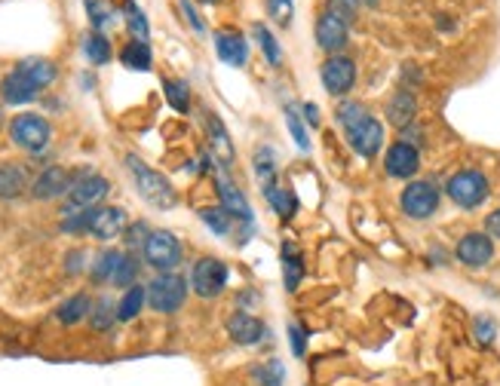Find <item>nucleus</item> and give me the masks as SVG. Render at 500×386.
<instances>
[{"label": "nucleus", "mask_w": 500, "mask_h": 386, "mask_svg": "<svg viewBox=\"0 0 500 386\" xmlns=\"http://www.w3.org/2000/svg\"><path fill=\"white\" fill-rule=\"evenodd\" d=\"M126 169H130L139 197L145 199L148 206H154V209H173V206L178 203V193L173 184H169V178L163 175V172L148 166L141 156L126 154Z\"/></svg>", "instance_id": "1"}, {"label": "nucleus", "mask_w": 500, "mask_h": 386, "mask_svg": "<svg viewBox=\"0 0 500 386\" xmlns=\"http://www.w3.org/2000/svg\"><path fill=\"white\" fill-rule=\"evenodd\" d=\"M445 197L452 199L457 209L476 212L488 203L491 197V178L482 169H457L452 178L445 181Z\"/></svg>", "instance_id": "2"}, {"label": "nucleus", "mask_w": 500, "mask_h": 386, "mask_svg": "<svg viewBox=\"0 0 500 386\" xmlns=\"http://www.w3.org/2000/svg\"><path fill=\"white\" fill-rule=\"evenodd\" d=\"M191 295V279L182 273H157L148 282V306L160 316H175L182 313V306L188 304Z\"/></svg>", "instance_id": "3"}, {"label": "nucleus", "mask_w": 500, "mask_h": 386, "mask_svg": "<svg viewBox=\"0 0 500 386\" xmlns=\"http://www.w3.org/2000/svg\"><path fill=\"white\" fill-rule=\"evenodd\" d=\"M439 206H442V190L430 178L405 181L403 193H399V209L411 221H430L439 212Z\"/></svg>", "instance_id": "4"}, {"label": "nucleus", "mask_w": 500, "mask_h": 386, "mask_svg": "<svg viewBox=\"0 0 500 386\" xmlns=\"http://www.w3.org/2000/svg\"><path fill=\"white\" fill-rule=\"evenodd\" d=\"M141 261L154 273H175L178 264L184 261V246L173 231H151V236L141 246Z\"/></svg>", "instance_id": "5"}, {"label": "nucleus", "mask_w": 500, "mask_h": 386, "mask_svg": "<svg viewBox=\"0 0 500 386\" xmlns=\"http://www.w3.org/2000/svg\"><path fill=\"white\" fill-rule=\"evenodd\" d=\"M10 141L25 154H44L53 141V126L40 113H19L10 120Z\"/></svg>", "instance_id": "6"}, {"label": "nucleus", "mask_w": 500, "mask_h": 386, "mask_svg": "<svg viewBox=\"0 0 500 386\" xmlns=\"http://www.w3.org/2000/svg\"><path fill=\"white\" fill-rule=\"evenodd\" d=\"M227 282H231V270H227V264L221 261V257L206 255L191 267V291L203 300L221 298L227 289Z\"/></svg>", "instance_id": "7"}, {"label": "nucleus", "mask_w": 500, "mask_h": 386, "mask_svg": "<svg viewBox=\"0 0 500 386\" xmlns=\"http://www.w3.org/2000/svg\"><path fill=\"white\" fill-rule=\"evenodd\" d=\"M347 145L353 147V154H360L362 160H375L377 154L384 150V141H387V132H384V123L375 117V113H366L356 123H350L344 129Z\"/></svg>", "instance_id": "8"}, {"label": "nucleus", "mask_w": 500, "mask_h": 386, "mask_svg": "<svg viewBox=\"0 0 500 386\" xmlns=\"http://www.w3.org/2000/svg\"><path fill=\"white\" fill-rule=\"evenodd\" d=\"M350 13L338 10V6H328L319 13L317 19V46L326 49L328 55H338L350 40Z\"/></svg>", "instance_id": "9"}, {"label": "nucleus", "mask_w": 500, "mask_h": 386, "mask_svg": "<svg viewBox=\"0 0 500 386\" xmlns=\"http://www.w3.org/2000/svg\"><path fill=\"white\" fill-rule=\"evenodd\" d=\"M356 74H360V71H356V62L344 53L328 55L323 62V68H319V80H323L326 92L332 98H347L356 86Z\"/></svg>", "instance_id": "10"}, {"label": "nucleus", "mask_w": 500, "mask_h": 386, "mask_svg": "<svg viewBox=\"0 0 500 386\" xmlns=\"http://www.w3.org/2000/svg\"><path fill=\"white\" fill-rule=\"evenodd\" d=\"M225 331L237 347H261V343L270 340V328L264 325V319H258L249 310H233L225 322Z\"/></svg>", "instance_id": "11"}, {"label": "nucleus", "mask_w": 500, "mask_h": 386, "mask_svg": "<svg viewBox=\"0 0 500 386\" xmlns=\"http://www.w3.org/2000/svg\"><path fill=\"white\" fill-rule=\"evenodd\" d=\"M495 252H497L495 239H491V236L485 233V231L463 233L461 239H457V246H454V257L463 264V267H470V270L488 267V264L495 261Z\"/></svg>", "instance_id": "12"}, {"label": "nucleus", "mask_w": 500, "mask_h": 386, "mask_svg": "<svg viewBox=\"0 0 500 386\" xmlns=\"http://www.w3.org/2000/svg\"><path fill=\"white\" fill-rule=\"evenodd\" d=\"M108 193H111L108 178L98 175V172H81V175H74V184H71L68 206H74V209H96Z\"/></svg>", "instance_id": "13"}, {"label": "nucleus", "mask_w": 500, "mask_h": 386, "mask_svg": "<svg viewBox=\"0 0 500 386\" xmlns=\"http://www.w3.org/2000/svg\"><path fill=\"white\" fill-rule=\"evenodd\" d=\"M384 172L396 181H414V175L420 172V147L409 145V141H393L384 154Z\"/></svg>", "instance_id": "14"}, {"label": "nucleus", "mask_w": 500, "mask_h": 386, "mask_svg": "<svg viewBox=\"0 0 500 386\" xmlns=\"http://www.w3.org/2000/svg\"><path fill=\"white\" fill-rule=\"evenodd\" d=\"M126 227H130L126 209H120V206H96L89 214L87 233L98 242H111V239H117V236H123Z\"/></svg>", "instance_id": "15"}, {"label": "nucleus", "mask_w": 500, "mask_h": 386, "mask_svg": "<svg viewBox=\"0 0 500 386\" xmlns=\"http://www.w3.org/2000/svg\"><path fill=\"white\" fill-rule=\"evenodd\" d=\"M216 193H218V206L231 212L237 224H255V214H252V206H249L246 193L237 188V181H233L227 172H218L216 175Z\"/></svg>", "instance_id": "16"}, {"label": "nucleus", "mask_w": 500, "mask_h": 386, "mask_svg": "<svg viewBox=\"0 0 500 386\" xmlns=\"http://www.w3.org/2000/svg\"><path fill=\"white\" fill-rule=\"evenodd\" d=\"M206 135H209V154L212 163H218L221 172H231L233 163H237V147L231 141V132L221 123L218 113H206Z\"/></svg>", "instance_id": "17"}, {"label": "nucleus", "mask_w": 500, "mask_h": 386, "mask_svg": "<svg viewBox=\"0 0 500 386\" xmlns=\"http://www.w3.org/2000/svg\"><path fill=\"white\" fill-rule=\"evenodd\" d=\"M71 184H74V175L65 166H47L31 181V197L40 199V203H49V199H59L71 193Z\"/></svg>", "instance_id": "18"}, {"label": "nucleus", "mask_w": 500, "mask_h": 386, "mask_svg": "<svg viewBox=\"0 0 500 386\" xmlns=\"http://www.w3.org/2000/svg\"><path fill=\"white\" fill-rule=\"evenodd\" d=\"M216 53L218 59L225 64H231V68H242V64L249 62V40L242 38L240 31H233V28H221L216 31Z\"/></svg>", "instance_id": "19"}, {"label": "nucleus", "mask_w": 500, "mask_h": 386, "mask_svg": "<svg viewBox=\"0 0 500 386\" xmlns=\"http://www.w3.org/2000/svg\"><path fill=\"white\" fill-rule=\"evenodd\" d=\"M387 123L403 132L405 126L418 123V96L411 89H396L387 102Z\"/></svg>", "instance_id": "20"}, {"label": "nucleus", "mask_w": 500, "mask_h": 386, "mask_svg": "<svg viewBox=\"0 0 500 386\" xmlns=\"http://www.w3.org/2000/svg\"><path fill=\"white\" fill-rule=\"evenodd\" d=\"M280 261H283V282H285V291H292V295H295V291L301 289L304 273H307V267H304V252H301V248H298L292 239H285L283 248H280Z\"/></svg>", "instance_id": "21"}, {"label": "nucleus", "mask_w": 500, "mask_h": 386, "mask_svg": "<svg viewBox=\"0 0 500 386\" xmlns=\"http://www.w3.org/2000/svg\"><path fill=\"white\" fill-rule=\"evenodd\" d=\"M13 71H19V74H22L28 83L38 86L40 92H44L47 86H53V80L59 77V68H55V62L44 59V55H28V59L19 62Z\"/></svg>", "instance_id": "22"}, {"label": "nucleus", "mask_w": 500, "mask_h": 386, "mask_svg": "<svg viewBox=\"0 0 500 386\" xmlns=\"http://www.w3.org/2000/svg\"><path fill=\"white\" fill-rule=\"evenodd\" d=\"M38 96H40V89L34 83H28L19 71H10V74L0 80V102L4 105H31Z\"/></svg>", "instance_id": "23"}, {"label": "nucleus", "mask_w": 500, "mask_h": 386, "mask_svg": "<svg viewBox=\"0 0 500 386\" xmlns=\"http://www.w3.org/2000/svg\"><path fill=\"white\" fill-rule=\"evenodd\" d=\"M92 304H96V298H89L87 291H77V295L65 298L59 306H55V319H59V325H68V328L81 325L83 319H89Z\"/></svg>", "instance_id": "24"}, {"label": "nucleus", "mask_w": 500, "mask_h": 386, "mask_svg": "<svg viewBox=\"0 0 500 386\" xmlns=\"http://www.w3.org/2000/svg\"><path fill=\"white\" fill-rule=\"evenodd\" d=\"M25 190H31V184L22 163H0V199H19Z\"/></svg>", "instance_id": "25"}, {"label": "nucleus", "mask_w": 500, "mask_h": 386, "mask_svg": "<svg viewBox=\"0 0 500 386\" xmlns=\"http://www.w3.org/2000/svg\"><path fill=\"white\" fill-rule=\"evenodd\" d=\"M264 199L270 203V209H274L276 214H280L283 221H292L298 214V197L295 190L289 188V184H264Z\"/></svg>", "instance_id": "26"}, {"label": "nucleus", "mask_w": 500, "mask_h": 386, "mask_svg": "<svg viewBox=\"0 0 500 386\" xmlns=\"http://www.w3.org/2000/svg\"><path fill=\"white\" fill-rule=\"evenodd\" d=\"M249 377H252L255 386H285L289 371H285L283 359L270 356V359H264V362H255L252 368H249Z\"/></svg>", "instance_id": "27"}, {"label": "nucleus", "mask_w": 500, "mask_h": 386, "mask_svg": "<svg viewBox=\"0 0 500 386\" xmlns=\"http://www.w3.org/2000/svg\"><path fill=\"white\" fill-rule=\"evenodd\" d=\"M89 328L96 334H108L114 325H117V300H114L111 295H102L96 298V304H92V313H89Z\"/></svg>", "instance_id": "28"}, {"label": "nucleus", "mask_w": 500, "mask_h": 386, "mask_svg": "<svg viewBox=\"0 0 500 386\" xmlns=\"http://www.w3.org/2000/svg\"><path fill=\"white\" fill-rule=\"evenodd\" d=\"M145 304H148V285H141V282L130 285V289H126L117 300V319L120 322L139 319L141 310H145Z\"/></svg>", "instance_id": "29"}, {"label": "nucleus", "mask_w": 500, "mask_h": 386, "mask_svg": "<svg viewBox=\"0 0 500 386\" xmlns=\"http://www.w3.org/2000/svg\"><path fill=\"white\" fill-rule=\"evenodd\" d=\"M120 62H123V68H130V71H151L154 53H151V46H148V40L132 38L123 49H120Z\"/></svg>", "instance_id": "30"}, {"label": "nucleus", "mask_w": 500, "mask_h": 386, "mask_svg": "<svg viewBox=\"0 0 500 386\" xmlns=\"http://www.w3.org/2000/svg\"><path fill=\"white\" fill-rule=\"evenodd\" d=\"M120 257H123V252H117V248H102V252L96 255V261L89 264V279L96 285H105L111 282L114 273H117L120 267Z\"/></svg>", "instance_id": "31"}, {"label": "nucleus", "mask_w": 500, "mask_h": 386, "mask_svg": "<svg viewBox=\"0 0 500 386\" xmlns=\"http://www.w3.org/2000/svg\"><path fill=\"white\" fill-rule=\"evenodd\" d=\"M83 55L89 59V64H96V68H102V64H108L114 59V49H111V40L105 38L102 31H92L83 38Z\"/></svg>", "instance_id": "32"}, {"label": "nucleus", "mask_w": 500, "mask_h": 386, "mask_svg": "<svg viewBox=\"0 0 500 386\" xmlns=\"http://www.w3.org/2000/svg\"><path fill=\"white\" fill-rule=\"evenodd\" d=\"M199 221H203L206 227H209L216 236H231L233 233V214L227 209H221V206H206V209H199Z\"/></svg>", "instance_id": "33"}, {"label": "nucleus", "mask_w": 500, "mask_h": 386, "mask_svg": "<svg viewBox=\"0 0 500 386\" xmlns=\"http://www.w3.org/2000/svg\"><path fill=\"white\" fill-rule=\"evenodd\" d=\"M163 96H166V102L173 111L178 113H188L191 111V86L184 80H175V77H166L163 80Z\"/></svg>", "instance_id": "34"}, {"label": "nucleus", "mask_w": 500, "mask_h": 386, "mask_svg": "<svg viewBox=\"0 0 500 386\" xmlns=\"http://www.w3.org/2000/svg\"><path fill=\"white\" fill-rule=\"evenodd\" d=\"M139 270H141L139 255L126 252L123 257H120V267H117V273H114L111 285H117V289H130V285L139 282Z\"/></svg>", "instance_id": "35"}, {"label": "nucleus", "mask_w": 500, "mask_h": 386, "mask_svg": "<svg viewBox=\"0 0 500 386\" xmlns=\"http://www.w3.org/2000/svg\"><path fill=\"white\" fill-rule=\"evenodd\" d=\"M252 166H255V178L261 181V188H264V184L276 181V172H280V166H276V156H274V150H270V147L255 150Z\"/></svg>", "instance_id": "36"}, {"label": "nucleus", "mask_w": 500, "mask_h": 386, "mask_svg": "<svg viewBox=\"0 0 500 386\" xmlns=\"http://www.w3.org/2000/svg\"><path fill=\"white\" fill-rule=\"evenodd\" d=\"M252 34H255V40H258L264 59H267L270 64H280V62H283V49H280V43H276L274 34H270V28L261 25V21H255V25H252Z\"/></svg>", "instance_id": "37"}, {"label": "nucleus", "mask_w": 500, "mask_h": 386, "mask_svg": "<svg viewBox=\"0 0 500 386\" xmlns=\"http://www.w3.org/2000/svg\"><path fill=\"white\" fill-rule=\"evenodd\" d=\"M285 129H289V135L298 145V150H310V135H307V129H304V117H301V111L292 105L285 107Z\"/></svg>", "instance_id": "38"}, {"label": "nucleus", "mask_w": 500, "mask_h": 386, "mask_svg": "<svg viewBox=\"0 0 500 386\" xmlns=\"http://www.w3.org/2000/svg\"><path fill=\"white\" fill-rule=\"evenodd\" d=\"M126 28H130V34L135 40H148V31H151V28H148V19H145V13L139 10V6L132 4H126Z\"/></svg>", "instance_id": "39"}, {"label": "nucleus", "mask_w": 500, "mask_h": 386, "mask_svg": "<svg viewBox=\"0 0 500 386\" xmlns=\"http://www.w3.org/2000/svg\"><path fill=\"white\" fill-rule=\"evenodd\" d=\"M289 347H292V356H295V359H304L307 347H310V331H307L304 325H298V322H292L289 325Z\"/></svg>", "instance_id": "40"}, {"label": "nucleus", "mask_w": 500, "mask_h": 386, "mask_svg": "<svg viewBox=\"0 0 500 386\" xmlns=\"http://www.w3.org/2000/svg\"><path fill=\"white\" fill-rule=\"evenodd\" d=\"M473 338L482 343V347H491L497 338V322L491 316H476L473 319Z\"/></svg>", "instance_id": "41"}, {"label": "nucleus", "mask_w": 500, "mask_h": 386, "mask_svg": "<svg viewBox=\"0 0 500 386\" xmlns=\"http://www.w3.org/2000/svg\"><path fill=\"white\" fill-rule=\"evenodd\" d=\"M87 13H89V21L96 31H102V28L111 25V6L102 4V0H87Z\"/></svg>", "instance_id": "42"}, {"label": "nucleus", "mask_w": 500, "mask_h": 386, "mask_svg": "<svg viewBox=\"0 0 500 386\" xmlns=\"http://www.w3.org/2000/svg\"><path fill=\"white\" fill-rule=\"evenodd\" d=\"M87 261H89V255L83 252V248H68L65 252V273L81 276L83 270H87Z\"/></svg>", "instance_id": "43"}, {"label": "nucleus", "mask_w": 500, "mask_h": 386, "mask_svg": "<svg viewBox=\"0 0 500 386\" xmlns=\"http://www.w3.org/2000/svg\"><path fill=\"white\" fill-rule=\"evenodd\" d=\"M123 236H126V246H130V248H139V246H145V239L151 236V227H148L145 221H135V224L126 227Z\"/></svg>", "instance_id": "44"}, {"label": "nucleus", "mask_w": 500, "mask_h": 386, "mask_svg": "<svg viewBox=\"0 0 500 386\" xmlns=\"http://www.w3.org/2000/svg\"><path fill=\"white\" fill-rule=\"evenodd\" d=\"M267 10H270V16L280 21V25H289L295 6H292V0H267Z\"/></svg>", "instance_id": "45"}, {"label": "nucleus", "mask_w": 500, "mask_h": 386, "mask_svg": "<svg viewBox=\"0 0 500 386\" xmlns=\"http://www.w3.org/2000/svg\"><path fill=\"white\" fill-rule=\"evenodd\" d=\"M182 13H184V19L191 21V28H194L197 34H206V25H203V19L197 16V10H194V4H191V0H182Z\"/></svg>", "instance_id": "46"}, {"label": "nucleus", "mask_w": 500, "mask_h": 386, "mask_svg": "<svg viewBox=\"0 0 500 386\" xmlns=\"http://www.w3.org/2000/svg\"><path fill=\"white\" fill-rule=\"evenodd\" d=\"M485 233H488L491 239H500V209L485 214Z\"/></svg>", "instance_id": "47"}, {"label": "nucleus", "mask_w": 500, "mask_h": 386, "mask_svg": "<svg viewBox=\"0 0 500 386\" xmlns=\"http://www.w3.org/2000/svg\"><path fill=\"white\" fill-rule=\"evenodd\" d=\"M301 117H304L310 126H319V107L313 105V102H304V105H301Z\"/></svg>", "instance_id": "48"}, {"label": "nucleus", "mask_w": 500, "mask_h": 386, "mask_svg": "<svg viewBox=\"0 0 500 386\" xmlns=\"http://www.w3.org/2000/svg\"><path fill=\"white\" fill-rule=\"evenodd\" d=\"M360 4H375V0H332V6H338V10L350 13V16H353L356 6H360Z\"/></svg>", "instance_id": "49"}, {"label": "nucleus", "mask_w": 500, "mask_h": 386, "mask_svg": "<svg viewBox=\"0 0 500 386\" xmlns=\"http://www.w3.org/2000/svg\"><path fill=\"white\" fill-rule=\"evenodd\" d=\"M203 4H218V0H203Z\"/></svg>", "instance_id": "50"}, {"label": "nucleus", "mask_w": 500, "mask_h": 386, "mask_svg": "<svg viewBox=\"0 0 500 386\" xmlns=\"http://www.w3.org/2000/svg\"><path fill=\"white\" fill-rule=\"evenodd\" d=\"M0 123H4V111H0Z\"/></svg>", "instance_id": "51"}]
</instances>
